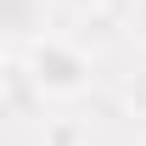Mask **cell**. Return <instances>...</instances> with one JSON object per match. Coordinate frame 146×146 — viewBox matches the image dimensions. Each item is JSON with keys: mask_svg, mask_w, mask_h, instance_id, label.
<instances>
[{"mask_svg": "<svg viewBox=\"0 0 146 146\" xmlns=\"http://www.w3.org/2000/svg\"><path fill=\"white\" fill-rule=\"evenodd\" d=\"M129 23H135V34L146 39V0H135V11H129Z\"/></svg>", "mask_w": 146, "mask_h": 146, "instance_id": "obj_3", "label": "cell"}, {"mask_svg": "<svg viewBox=\"0 0 146 146\" xmlns=\"http://www.w3.org/2000/svg\"><path fill=\"white\" fill-rule=\"evenodd\" d=\"M39 0H0V34L11 39H39Z\"/></svg>", "mask_w": 146, "mask_h": 146, "instance_id": "obj_2", "label": "cell"}, {"mask_svg": "<svg viewBox=\"0 0 146 146\" xmlns=\"http://www.w3.org/2000/svg\"><path fill=\"white\" fill-rule=\"evenodd\" d=\"M28 79L39 96H79L90 84V56L68 39H34L28 51Z\"/></svg>", "mask_w": 146, "mask_h": 146, "instance_id": "obj_1", "label": "cell"}]
</instances>
